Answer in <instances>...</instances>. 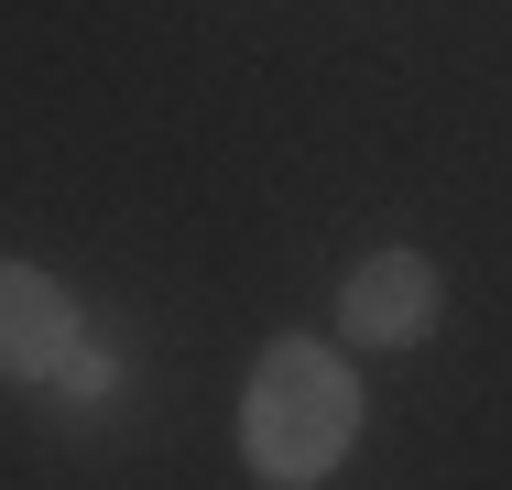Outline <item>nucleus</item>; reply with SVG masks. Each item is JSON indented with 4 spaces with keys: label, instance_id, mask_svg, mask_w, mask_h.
Segmentation results:
<instances>
[{
    "label": "nucleus",
    "instance_id": "7ed1b4c3",
    "mask_svg": "<svg viewBox=\"0 0 512 490\" xmlns=\"http://www.w3.org/2000/svg\"><path fill=\"white\" fill-rule=\"evenodd\" d=\"M436 305H447V284H436L425 251H371V262L338 284V327H349L360 349H414V338L436 327Z\"/></svg>",
    "mask_w": 512,
    "mask_h": 490
},
{
    "label": "nucleus",
    "instance_id": "f03ea898",
    "mask_svg": "<svg viewBox=\"0 0 512 490\" xmlns=\"http://www.w3.org/2000/svg\"><path fill=\"white\" fill-rule=\"evenodd\" d=\"M77 360H88L77 294L33 262H0V382H66Z\"/></svg>",
    "mask_w": 512,
    "mask_h": 490
},
{
    "label": "nucleus",
    "instance_id": "f257e3e1",
    "mask_svg": "<svg viewBox=\"0 0 512 490\" xmlns=\"http://www.w3.org/2000/svg\"><path fill=\"white\" fill-rule=\"evenodd\" d=\"M360 447V371L327 338H273L240 392V458L262 490H316Z\"/></svg>",
    "mask_w": 512,
    "mask_h": 490
}]
</instances>
